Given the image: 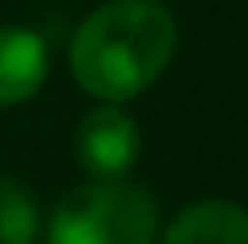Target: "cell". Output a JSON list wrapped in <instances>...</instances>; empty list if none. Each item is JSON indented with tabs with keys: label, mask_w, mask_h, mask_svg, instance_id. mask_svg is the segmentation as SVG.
Wrapping results in <instances>:
<instances>
[{
	"label": "cell",
	"mask_w": 248,
	"mask_h": 244,
	"mask_svg": "<svg viewBox=\"0 0 248 244\" xmlns=\"http://www.w3.org/2000/svg\"><path fill=\"white\" fill-rule=\"evenodd\" d=\"M37 199L16 179H0V244H37Z\"/></svg>",
	"instance_id": "obj_6"
},
{
	"label": "cell",
	"mask_w": 248,
	"mask_h": 244,
	"mask_svg": "<svg viewBox=\"0 0 248 244\" xmlns=\"http://www.w3.org/2000/svg\"><path fill=\"white\" fill-rule=\"evenodd\" d=\"M159 212L142 187L126 179H98L57 199L49 244H155Z\"/></svg>",
	"instance_id": "obj_2"
},
{
	"label": "cell",
	"mask_w": 248,
	"mask_h": 244,
	"mask_svg": "<svg viewBox=\"0 0 248 244\" xmlns=\"http://www.w3.org/2000/svg\"><path fill=\"white\" fill-rule=\"evenodd\" d=\"M139 126L122 106L106 102V106L90 110L78 126V163L86 175L94 179H122L139 163Z\"/></svg>",
	"instance_id": "obj_3"
},
{
	"label": "cell",
	"mask_w": 248,
	"mask_h": 244,
	"mask_svg": "<svg viewBox=\"0 0 248 244\" xmlns=\"http://www.w3.org/2000/svg\"><path fill=\"white\" fill-rule=\"evenodd\" d=\"M163 244H248V212L228 199H203L175 216Z\"/></svg>",
	"instance_id": "obj_5"
},
{
	"label": "cell",
	"mask_w": 248,
	"mask_h": 244,
	"mask_svg": "<svg viewBox=\"0 0 248 244\" xmlns=\"http://www.w3.org/2000/svg\"><path fill=\"white\" fill-rule=\"evenodd\" d=\"M175 20L151 0H110L78 29L69 65L81 90L102 102H126L167 69Z\"/></svg>",
	"instance_id": "obj_1"
},
{
	"label": "cell",
	"mask_w": 248,
	"mask_h": 244,
	"mask_svg": "<svg viewBox=\"0 0 248 244\" xmlns=\"http://www.w3.org/2000/svg\"><path fill=\"white\" fill-rule=\"evenodd\" d=\"M49 49L33 29L0 25V110L20 106L45 86Z\"/></svg>",
	"instance_id": "obj_4"
}]
</instances>
